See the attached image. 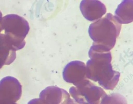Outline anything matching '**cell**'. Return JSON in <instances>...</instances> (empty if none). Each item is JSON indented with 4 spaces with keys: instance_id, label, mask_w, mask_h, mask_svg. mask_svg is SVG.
Segmentation results:
<instances>
[{
    "instance_id": "obj_1",
    "label": "cell",
    "mask_w": 133,
    "mask_h": 104,
    "mask_svg": "<svg viewBox=\"0 0 133 104\" xmlns=\"http://www.w3.org/2000/svg\"><path fill=\"white\" fill-rule=\"evenodd\" d=\"M89 56L91 59L86 66L87 77L97 81L105 89H113L119 80V74L112 69L110 52L99 51L91 46Z\"/></svg>"
},
{
    "instance_id": "obj_2",
    "label": "cell",
    "mask_w": 133,
    "mask_h": 104,
    "mask_svg": "<svg viewBox=\"0 0 133 104\" xmlns=\"http://www.w3.org/2000/svg\"><path fill=\"white\" fill-rule=\"evenodd\" d=\"M121 28V24L115 16L107 13L89 26V34L93 41L92 46L102 52L110 51L115 46Z\"/></svg>"
},
{
    "instance_id": "obj_3",
    "label": "cell",
    "mask_w": 133,
    "mask_h": 104,
    "mask_svg": "<svg viewBox=\"0 0 133 104\" xmlns=\"http://www.w3.org/2000/svg\"><path fill=\"white\" fill-rule=\"evenodd\" d=\"M3 28L6 37L16 51L23 48L25 39L30 30L29 24L24 18L16 14H9L3 17Z\"/></svg>"
},
{
    "instance_id": "obj_4",
    "label": "cell",
    "mask_w": 133,
    "mask_h": 104,
    "mask_svg": "<svg viewBox=\"0 0 133 104\" xmlns=\"http://www.w3.org/2000/svg\"><path fill=\"white\" fill-rule=\"evenodd\" d=\"M76 86L70 88V93L76 102L80 104H101L107 95L101 88L86 80Z\"/></svg>"
},
{
    "instance_id": "obj_5",
    "label": "cell",
    "mask_w": 133,
    "mask_h": 104,
    "mask_svg": "<svg viewBox=\"0 0 133 104\" xmlns=\"http://www.w3.org/2000/svg\"><path fill=\"white\" fill-rule=\"evenodd\" d=\"M22 94V87L17 79L12 77L4 78L0 81V101L16 102Z\"/></svg>"
},
{
    "instance_id": "obj_6",
    "label": "cell",
    "mask_w": 133,
    "mask_h": 104,
    "mask_svg": "<svg viewBox=\"0 0 133 104\" xmlns=\"http://www.w3.org/2000/svg\"><path fill=\"white\" fill-rule=\"evenodd\" d=\"M80 9L84 17L91 22L101 18L107 11L105 6L98 0H82Z\"/></svg>"
},
{
    "instance_id": "obj_7",
    "label": "cell",
    "mask_w": 133,
    "mask_h": 104,
    "mask_svg": "<svg viewBox=\"0 0 133 104\" xmlns=\"http://www.w3.org/2000/svg\"><path fill=\"white\" fill-rule=\"evenodd\" d=\"M63 76L66 81L72 83L77 86L86 80V66L84 63L81 61L70 62L65 67Z\"/></svg>"
},
{
    "instance_id": "obj_8",
    "label": "cell",
    "mask_w": 133,
    "mask_h": 104,
    "mask_svg": "<svg viewBox=\"0 0 133 104\" xmlns=\"http://www.w3.org/2000/svg\"><path fill=\"white\" fill-rule=\"evenodd\" d=\"M70 95L63 89L50 86L42 91L39 98L49 104H61Z\"/></svg>"
},
{
    "instance_id": "obj_9",
    "label": "cell",
    "mask_w": 133,
    "mask_h": 104,
    "mask_svg": "<svg viewBox=\"0 0 133 104\" xmlns=\"http://www.w3.org/2000/svg\"><path fill=\"white\" fill-rule=\"evenodd\" d=\"M115 17L121 24H128L133 21V0H123L115 12Z\"/></svg>"
},
{
    "instance_id": "obj_10",
    "label": "cell",
    "mask_w": 133,
    "mask_h": 104,
    "mask_svg": "<svg viewBox=\"0 0 133 104\" xmlns=\"http://www.w3.org/2000/svg\"><path fill=\"white\" fill-rule=\"evenodd\" d=\"M16 51L5 34L0 33V58L3 61L4 65H10L14 61Z\"/></svg>"
},
{
    "instance_id": "obj_11",
    "label": "cell",
    "mask_w": 133,
    "mask_h": 104,
    "mask_svg": "<svg viewBox=\"0 0 133 104\" xmlns=\"http://www.w3.org/2000/svg\"><path fill=\"white\" fill-rule=\"evenodd\" d=\"M28 104H49L42 99L39 98L34 99H32Z\"/></svg>"
},
{
    "instance_id": "obj_12",
    "label": "cell",
    "mask_w": 133,
    "mask_h": 104,
    "mask_svg": "<svg viewBox=\"0 0 133 104\" xmlns=\"http://www.w3.org/2000/svg\"><path fill=\"white\" fill-rule=\"evenodd\" d=\"M61 104H77L73 99L69 98L65 99Z\"/></svg>"
},
{
    "instance_id": "obj_13",
    "label": "cell",
    "mask_w": 133,
    "mask_h": 104,
    "mask_svg": "<svg viewBox=\"0 0 133 104\" xmlns=\"http://www.w3.org/2000/svg\"><path fill=\"white\" fill-rule=\"evenodd\" d=\"M3 14L1 11H0V33H2L3 30Z\"/></svg>"
},
{
    "instance_id": "obj_14",
    "label": "cell",
    "mask_w": 133,
    "mask_h": 104,
    "mask_svg": "<svg viewBox=\"0 0 133 104\" xmlns=\"http://www.w3.org/2000/svg\"><path fill=\"white\" fill-rule=\"evenodd\" d=\"M4 65V64L3 61L0 58V70L3 67Z\"/></svg>"
},
{
    "instance_id": "obj_15",
    "label": "cell",
    "mask_w": 133,
    "mask_h": 104,
    "mask_svg": "<svg viewBox=\"0 0 133 104\" xmlns=\"http://www.w3.org/2000/svg\"><path fill=\"white\" fill-rule=\"evenodd\" d=\"M0 104H17L16 102H12V103H8V102H4L0 101Z\"/></svg>"
}]
</instances>
